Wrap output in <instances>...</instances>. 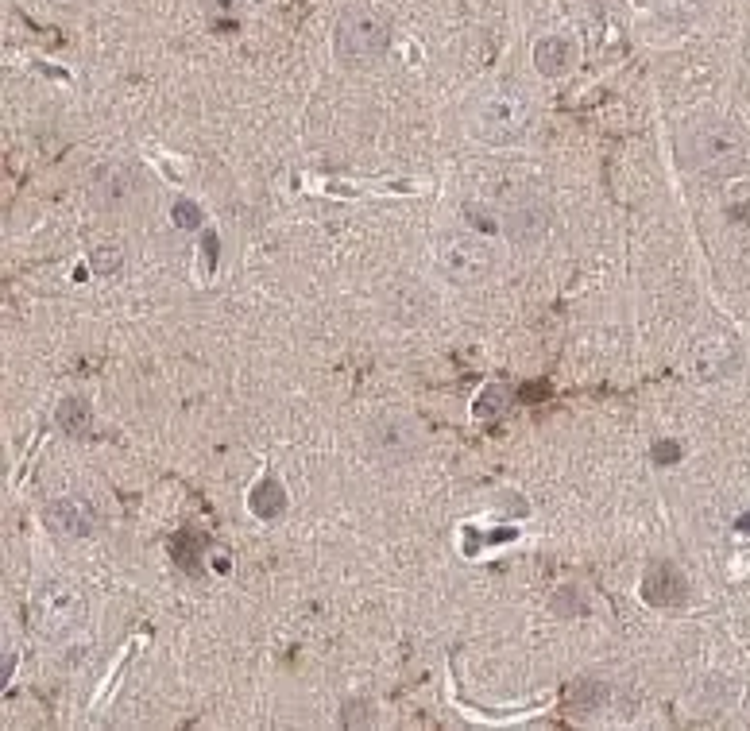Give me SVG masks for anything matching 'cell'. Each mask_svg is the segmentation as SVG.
<instances>
[{
    "label": "cell",
    "mask_w": 750,
    "mask_h": 731,
    "mask_svg": "<svg viewBox=\"0 0 750 731\" xmlns=\"http://www.w3.org/2000/svg\"><path fill=\"white\" fill-rule=\"evenodd\" d=\"M534 105L519 86H495L472 109V136L491 147H507L526 136Z\"/></svg>",
    "instance_id": "obj_1"
},
{
    "label": "cell",
    "mask_w": 750,
    "mask_h": 731,
    "mask_svg": "<svg viewBox=\"0 0 750 731\" xmlns=\"http://www.w3.org/2000/svg\"><path fill=\"white\" fill-rule=\"evenodd\" d=\"M685 163L704 175H735L747 163V136L727 120H704L681 140Z\"/></svg>",
    "instance_id": "obj_2"
},
{
    "label": "cell",
    "mask_w": 750,
    "mask_h": 731,
    "mask_svg": "<svg viewBox=\"0 0 750 731\" xmlns=\"http://www.w3.org/2000/svg\"><path fill=\"white\" fill-rule=\"evenodd\" d=\"M86 592L74 585V581H62V577H47L43 585L31 592V627L43 635V639H62L70 635L74 627L86 623Z\"/></svg>",
    "instance_id": "obj_3"
},
{
    "label": "cell",
    "mask_w": 750,
    "mask_h": 731,
    "mask_svg": "<svg viewBox=\"0 0 750 731\" xmlns=\"http://www.w3.org/2000/svg\"><path fill=\"white\" fill-rule=\"evenodd\" d=\"M333 47H337V59L345 62V66H372L391 47V24L375 8L356 4V8H348L345 16L337 20Z\"/></svg>",
    "instance_id": "obj_4"
},
{
    "label": "cell",
    "mask_w": 750,
    "mask_h": 731,
    "mask_svg": "<svg viewBox=\"0 0 750 731\" xmlns=\"http://www.w3.org/2000/svg\"><path fill=\"white\" fill-rule=\"evenodd\" d=\"M433 264L437 271L457 283V287H476L491 275V248L484 236L476 233H445L437 240V252H433Z\"/></svg>",
    "instance_id": "obj_5"
},
{
    "label": "cell",
    "mask_w": 750,
    "mask_h": 731,
    "mask_svg": "<svg viewBox=\"0 0 750 731\" xmlns=\"http://www.w3.org/2000/svg\"><path fill=\"white\" fill-rule=\"evenodd\" d=\"M368 445H372L375 461L399 468V465H410V461L418 457L422 438H418V426H414V422H406V418H399V414H387V418L372 422V430H368Z\"/></svg>",
    "instance_id": "obj_6"
},
{
    "label": "cell",
    "mask_w": 750,
    "mask_h": 731,
    "mask_svg": "<svg viewBox=\"0 0 750 731\" xmlns=\"http://www.w3.org/2000/svg\"><path fill=\"white\" fill-rule=\"evenodd\" d=\"M689 364H693L696 380H704V383L723 380V376H731V372L739 368V345H735L731 333H704L693 345Z\"/></svg>",
    "instance_id": "obj_7"
},
{
    "label": "cell",
    "mask_w": 750,
    "mask_h": 731,
    "mask_svg": "<svg viewBox=\"0 0 750 731\" xmlns=\"http://www.w3.org/2000/svg\"><path fill=\"white\" fill-rule=\"evenodd\" d=\"M93 205L97 209H109V213H120L140 198V175L128 171L124 163H105L93 171Z\"/></svg>",
    "instance_id": "obj_8"
},
{
    "label": "cell",
    "mask_w": 750,
    "mask_h": 731,
    "mask_svg": "<svg viewBox=\"0 0 750 731\" xmlns=\"http://www.w3.org/2000/svg\"><path fill=\"white\" fill-rule=\"evenodd\" d=\"M43 519L47 527L62 534V538H89L93 527H97V515L89 507V499L82 496H58L43 507Z\"/></svg>",
    "instance_id": "obj_9"
},
{
    "label": "cell",
    "mask_w": 750,
    "mask_h": 731,
    "mask_svg": "<svg viewBox=\"0 0 750 731\" xmlns=\"http://www.w3.org/2000/svg\"><path fill=\"white\" fill-rule=\"evenodd\" d=\"M503 229H507V236L519 248L538 244L549 233V205L542 198H534V194H526V198H519V202L507 209V225Z\"/></svg>",
    "instance_id": "obj_10"
},
{
    "label": "cell",
    "mask_w": 750,
    "mask_h": 731,
    "mask_svg": "<svg viewBox=\"0 0 750 731\" xmlns=\"http://www.w3.org/2000/svg\"><path fill=\"white\" fill-rule=\"evenodd\" d=\"M642 596H646V604H654V608H677V604H685V596H689V581H685V573H681L677 565L662 561V565H650V573H646V581H642Z\"/></svg>",
    "instance_id": "obj_11"
},
{
    "label": "cell",
    "mask_w": 750,
    "mask_h": 731,
    "mask_svg": "<svg viewBox=\"0 0 750 731\" xmlns=\"http://www.w3.org/2000/svg\"><path fill=\"white\" fill-rule=\"evenodd\" d=\"M573 62H577V47L565 35H542L534 43V66L546 78H565L573 70Z\"/></svg>",
    "instance_id": "obj_12"
},
{
    "label": "cell",
    "mask_w": 750,
    "mask_h": 731,
    "mask_svg": "<svg viewBox=\"0 0 750 731\" xmlns=\"http://www.w3.org/2000/svg\"><path fill=\"white\" fill-rule=\"evenodd\" d=\"M248 507H252V515L263 519V523L283 519V515H287V492H283V484L271 480V476L260 480V484L252 488V496H248Z\"/></svg>",
    "instance_id": "obj_13"
},
{
    "label": "cell",
    "mask_w": 750,
    "mask_h": 731,
    "mask_svg": "<svg viewBox=\"0 0 750 731\" xmlns=\"http://www.w3.org/2000/svg\"><path fill=\"white\" fill-rule=\"evenodd\" d=\"M55 422L66 434H74V438H89V430H93V410H89L86 399H62L55 410Z\"/></svg>",
    "instance_id": "obj_14"
},
{
    "label": "cell",
    "mask_w": 750,
    "mask_h": 731,
    "mask_svg": "<svg viewBox=\"0 0 750 731\" xmlns=\"http://www.w3.org/2000/svg\"><path fill=\"white\" fill-rule=\"evenodd\" d=\"M507 403H511L507 387L491 383V387H484V391L476 395V403H472V414H476V422H491V418H499V414L507 410Z\"/></svg>",
    "instance_id": "obj_15"
},
{
    "label": "cell",
    "mask_w": 750,
    "mask_h": 731,
    "mask_svg": "<svg viewBox=\"0 0 750 731\" xmlns=\"http://www.w3.org/2000/svg\"><path fill=\"white\" fill-rule=\"evenodd\" d=\"M600 701H604V685H600V681H592V677H580L577 685L569 689V708H573V712H580V716L596 712V708H600Z\"/></svg>",
    "instance_id": "obj_16"
},
{
    "label": "cell",
    "mask_w": 750,
    "mask_h": 731,
    "mask_svg": "<svg viewBox=\"0 0 750 731\" xmlns=\"http://www.w3.org/2000/svg\"><path fill=\"white\" fill-rule=\"evenodd\" d=\"M120 264H124V252H120L116 244H105V248H97V252L89 256V267H93L97 275H116Z\"/></svg>",
    "instance_id": "obj_17"
},
{
    "label": "cell",
    "mask_w": 750,
    "mask_h": 731,
    "mask_svg": "<svg viewBox=\"0 0 750 731\" xmlns=\"http://www.w3.org/2000/svg\"><path fill=\"white\" fill-rule=\"evenodd\" d=\"M341 724H345V728H372L375 724L372 701H345V708H341Z\"/></svg>",
    "instance_id": "obj_18"
},
{
    "label": "cell",
    "mask_w": 750,
    "mask_h": 731,
    "mask_svg": "<svg viewBox=\"0 0 750 731\" xmlns=\"http://www.w3.org/2000/svg\"><path fill=\"white\" fill-rule=\"evenodd\" d=\"M174 225L178 229H198L202 225V205L190 202V198H178L174 202Z\"/></svg>",
    "instance_id": "obj_19"
},
{
    "label": "cell",
    "mask_w": 750,
    "mask_h": 731,
    "mask_svg": "<svg viewBox=\"0 0 750 731\" xmlns=\"http://www.w3.org/2000/svg\"><path fill=\"white\" fill-rule=\"evenodd\" d=\"M681 453H685V449H681L677 441H658V445H654V461H658V465H677Z\"/></svg>",
    "instance_id": "obj_20"
},
{
    "label": "cell",
    "mask_w": 750,
    "mask_h": 731,
    "mask_svg": "<svg viewBox=\"0 0 750 731\" xmlns=\"http://www.w3.org/2000/svg\"><path fill=\"white\" fill-rule=\"evenodd\" d=\"M202 252H205V271H213V267H217V256H221V240H217V233L202 236Z\"/></svg>",
    "instance_id": "obj_21"
},
{
    "label": "cell",
    "mask_w": 750,
    "mask_h": 731,
    "mask_svg": "<svg viewBox=\"0 0 750 731\" xmlns=\"http://www.w3.org/2000/svg\"><path fill=\"white\" fill-rule=\"evenodd\" d=\"M12 670H16V650H12V646H4V681L12 677Z\"/></svg>",
    "instance_id": "obj_22"
},
{
    "label": "cell",
    "mask_w": 750,
    "mask_h": 731,
    "mask_svg": "<svg viewBox=\"0 0 750 731\" xmlns=\"http://www.w3.org/2000/svg\"><path fill=\"white\" fill-rule=\"evenodd\" d=\"M739 530H750V515H743V519H739Z\"/></svg>",
    "instance_id": "obj_23"
},
{
    "label": "cell",
    "mask_w": 750,
    "mask_h": 731,
    "mask_svg": "<svg viewBox=\"0 0 750 731\" xmlns=\"http://www.w3.org/2000/svg\"><path fill=\"white\" fill-rule=\"evenodd\" d=\"M642 4H646V0H642Z\"/></svg>",
    "instance_id": "obj_24"
}]
</instances>
